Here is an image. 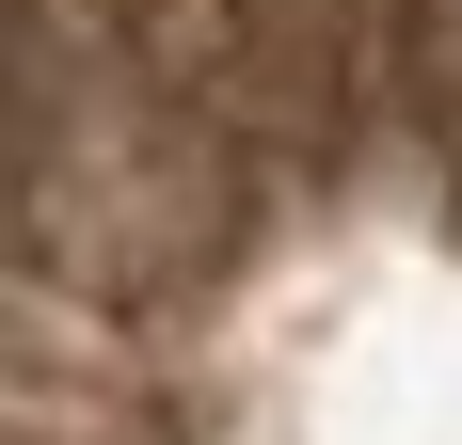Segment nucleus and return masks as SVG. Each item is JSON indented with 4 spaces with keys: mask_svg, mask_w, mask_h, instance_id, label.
<instances>
[{
    "mask_svg": "<svg viewBox=\"0 0 462 445\" xmlns=\"http://www.w3.org/2000/svg\"><path fill=\"white\" fill-rule=\"evenodd\" d=\"M48 16H80L96 48H128L239 176H303V159H335L351 112H367V32H351V0H48Z\"/></svg>",
    "mask_w": 462,
    "mask_h": 445,
    "instance_id": "2",
    "label": "nucleus"
},
{
    "mask_svg": "<svg viewBox=\"0 0 462 445\" xmlns=\"http://www.w3.org/2000/svg\"><path fill=\"white\" fill-rule=\"evenodd\" d=\"M383 48H399V112H415V143L447 159V191H462V0H399Z\"/></svg>",
    "mask_w": 462,
    "mask_h": 445,
    "instance_id": "3",
    "label": "nucleus"
},
{
    "mask_svg": "<svg viewBox=\"0 0 462 445\" xmlns=\"http://www.w3.org/2000/svg\"><path fill=\"white\" fill-rule=\"evenodd\" d=\"M239 207H255L239 159L128 48H96L48 0H0V255L16 270L80 303H160L239 255Z\"/></svg>",
    "mask_w": 462,
    "mask_h": 445,
    "instance_id": "1",
    "label": "nucleus"
}]
</instances>
